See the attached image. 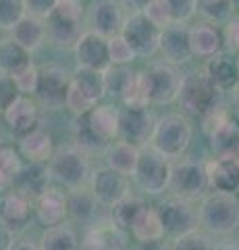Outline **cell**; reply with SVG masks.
Instances as JSON below:
<instances>
[{
    "label": "cell",
    "mask_w": 239,
    "mask_h": 250,
    "mask_svg": "<svg viewBox=\"0 0 239 250\" xmlns=\"http://www.w3.org/2000/svg\"><path fill=\"white\" fill-rule=\"evenodd\" d=\"M221 90H217L204 71H191L181 77V88L177 94V103L181 106V115L185 117H202L219 111Z\"/></svg>",
    "instance_id": "6da1fadb"
},
{
    "label": "cell",
    "mask_w": 239,
    "mask_h": 250,
    "mask_svg": "<svg viewBox=\"0 0 239 250\" xmlns=\"http://www.w3.org/2000/svg\"><path fill=\"white\" fill-rule=\"evenodd\" d=\"M200 225L214 236H229L239 228V200L233 194H206L198 208Z\"/></svg>",
    "instance_id": "7a4b0ae2"
},
{
    "label": "cell",
    "mask_w": 239,
    "mask_h": 250,
    "mask_svg": "<svg viewBox=\"0 0 239 250\" xmlns=\"http://www.w3.org/2000/svg\"><path fill=\"white\" fill-rule=\"evenodd\" d=\"M191 136H194V127L187 117L181 113H168L156 119L150 144L166 159H177L187 150Z\"/></svg>",
    "instance_id": "3957f363"
},
{
    "label": "cell",
    "mask_w": 239,
    "mask_h": 250,
    "mask_svg": "<svg viewBox=\"0 0 239 250\" xmlns=\"http://www.w3.org/2000/svg\"><path fill=\"white\" fill-rule=\"evenodd\" d=\"M48 167V175L52 182L58 186H65L69 190L79 186H88L92 177V167L88 154L77 150L75 146H63L58 150L52 152L50 161L46 163Z\"/></svg>",
    "instance_id": "277c9868"
},
{
    "label": "cell",
    "mask_w": 239,
    "mask_h": 250,
    "mask_svg": "<svg viewBox=\"0 0 239 250\" xmlns=\"http://www.w3.org/2000/svg\"><path fill=\"white\" fill-rule=\"evenodd\" d=\"M171 161L165 154H160L156 148L142 146L140 148V159H137V167L133 171V182L144 194L150 196H158L168 190V182H171Z\"/></svg>",
    "instance_id": "5b68a950"
},
{
    "label": "cell",
    "mask_w": 239,
    "mask_h": 250,
    "mask_svg": "<svg viewBox=\"0 0 239 250\" xmlns=\"http://www.w3.org/2000/svg\"><path fill=\"white\" fill-rule=\"evenodd\" d=\"M104 94V73L77 67V71L71 75L65 108H69L75 117L86 115L96 104H100Z\"/></svg>",
    "instance_id": "8992f818"
},
{
    "label": "cell",
    "mask_w": 239,
    "mask_h": 250,
    "mask_svg": "<svg viewBox=\"0 0 239 250\" xmlns=\"http://www.w3.org/2000/svg\"><path fill=\"white\" fill-rule=\"evenodd\" d=\"M168 190L173 196H179L185 200H198L206 196L208 190V173L206 163L200 161H179L171 169V182Z\"/></svg>",
    "instance_id": "52a82bcc"
},
{
    "label": "cell",
    "mask_w": 239,
    "mask_h": 250,
    "mask_svg": "<svg viewBox=\"0 0 239 250\" xmlns=\"http://www.w3.org/2000/svg\"><path fill=\"white\" fill-rule=\"evenodd\" d=\"M144 73L148 103L154 106H163L177 100V94L181 88V73L175 65L168 62H152Z\"/></svg>",
    "instance_id": "ba28073f"
},
{
    "label": "cell",
    "mask_w": 239,
    "mask_h": 250,
    "mask_svg": "<svg viewBox=\"0 0 239 250\" xmlns=\"http://www.w3.org/2000/svg\"><path fill=\"white\" fill-rule=\"evenodd\" d=\"M69 83H71V75L60 65H46L37 69V85L34 92L37 104L48 111L65 108Z\"/></svg>",
    "instance_id": "9c48e42d"
},
{
    "label": "cell",
    "mask_w": 239,
    "mask_h": 250,
    "mask_svg": "<svg viewBox=\"0 0 239 250\" xmlns=\"http://www.w3.org/2000/svg\"><path fill=\"white\" fill-rule=\"evenodd\" d=\"M158 215H160V221H163L165 236H171V238H179L189 231H196L200 225L198 208L194 207V202L179 196L165 198L158 207Z\"/></svg>",
    "instance_id": "30bf717a"
},
{
    "label": "cell",
    "mask_w": 239,
    "mask_h": 250,
    "mask_svg": "<svg viewBox=\"0 0 239 250\" xmlns=\"http://www.w3.org/2000/svg\"><path fill=\"white\" fill-rule=\"evenodd\" d=\"M156 119L148 106H125L119 113V140L131 146H148Z\"/></svg>",
    "instance_id": "8fae6325"
},
{
    "label": "cell",
    "mask_w": 239,
    "mask_h": 250,
    "mask_svg": "<svg viewBox=\"0 0 239 250\" xmlns=\"http://www.w3.org/2000/svg\"><path fill=\"white\" fill-rule=\"evenodd\" d=\"M121 36L129 42L137 57L148 59L152 54L158 52V42H160V29L144 17L142 11H133L125 17L123 23Z\"/></svg>",
    "instance_id": "7c38bea8"
},
{
    "label": "cell",
    "mask_w": 239,
    "mask_h": 250,
    "mask_svg": "<svg viewBox=\"0 0 239 250\" xmlns=\"http://www.w3.org/2000/svg\"><path fill=\"white\" fill-rule=\"evenodd\" d=\"M208 134H210V148L217 159H239V123L229 115L214 111L206 117Z\"/></svg>",
    "instance_id": "4fadbf2b"
},
{
    "label": "cell",
    "mask_w": 239,
    "mask_h": 250,
    "mask_svg": "<svg viewBox=\"0 0 239 250\" xmlns=\"http://www.w3.org/2000/svg\"><path fill=\"white\" fill-rule=\"evenodd\" d=\"M75 61L77 67L81 69H92V71L104 73L110 67V57H109V38L96 34V31L86 29L81 38L75 44Z\"/></svg>",
    "instance_id": "5bb4252c"
},
{
    "label": "cell",
    "mask_w": 239,
    "mask_h": 250,
    "mask_svg": "<svg viewBox=\"0 0 239 250\" xmlns=\"http://www.w3.org/2000/svg\"><path fill=\"white\" fill-rule=\"evenodd\" d=\"M125 11H123L121 0H94L88 9V25L90 31L112 38L121 34L123 23H125Z\"/></svg>",
    "instance_id": "9a60e30c"
},
{
    "label": "cell",
    "mask_w": 239,
    "mask_h": 250,
    "mask_svg": "<svg viewBox=\"0 0 239 250\" xmlns=\"http://www.w3.org/2000/svg\"><path fill=\"white\" fill-rule=\"evenodd\" d=\"M90 188L94 192L98 205L112 207L129 194V177L117 173L110 167H100L92 173Z\"/></svg>",
    "instance_id": "2e32d148"
},
{
    "label": "cell",
    "mask_w": 239,
    "mask_h": 250,
    "mask_svg": "<svg viewBox=\"0 0 239 250\" xmlns=\"http://www.w3.org/2000/svg\"><path fill=\"white\" fill-rule=\"evenodd\" d=\"M158 52L165 57L168 65H183L194 59L189 46V27L185 23H171L168 27L160 29Z\"/></svg>",
    "instance_id": "e0dca14e"
},
{
    "label": "cell",
    "mask_w": 239,
    "mask_h": 250,
    "mask_svg": "<svg viewBox=\"0 0 239 250\" xmlns=\"http://www.w3.org/2000/svg\"><path fill=\"white\" fill-rule=\"evenodd\" d=\"M81 19L83 17L52 11L48 15V19H46V36H48L52 46H56L60 50L75 48L77 40H79L81 34L86 31L81 27Z\"/></svg>",
    "instance_id": "ac0fdd59"
},
{
    "label": "cell",
    "mask_w": 239,
    "mask_h": 250,
    "mask_svg": "<svg viewBox=\"0 0 239 250\" xmlns=\"http://www.w3.org/2000/svg\"><path fill=\"white\" fill-rule=\"evenodd\" d=\"M2 117H4V123L9 125V129L17 138L29 134V131L36 127H40V111H37V104L29 96H23V94H19V96L4 108Z\"/></svg>",
    "instance_id": "d6986e66"
},
{
    "label": "cell",
    "mask_w": 239,
    "mask_h": 250,
    "mask_svg": "<svg viewBox=\"0 0 239 250\" xmlns=\"http://www.w3.org/2000/svg\"><path fill=\"white\" fill-rule=\"evenodd\" d=\"M81 250H127V233L112 221L92 223L81 240Z\"/></svg>",
    "instance_id": "ffe728a7"
},
{
    "label": "cell",
    "mask_w": 239,
    "mask_h": 250,
    "mask_svg": "<svg viewBox=\"0 0 239 250\" xmlns=\"http://www.w3.org/2000/svg\"><path fill=\"white\" fill-rule=\"evenodd\" d=\"M32 210H34V200L27 194L19 192L17 188L6 190V194L0 198V217L15 231H21L27 228L29 219H32Z\"/></svg>",
    "instance_id": "44dd1931"
},
{
    "label": "cell",
    "mask_w": 239,
    "mask_h": 250,
    "mask_svg": "<svg viewBox=\"0 0 239 250\" xmlns=\"http://www.w3.org/2000/svg\"><path fill=\"white\" fill-rule=\"evenodd\" d=\"M36 217L44 228H55L67 219V194L58 188H46V190L34 200Z\"/></svg>",
    "instance_id": "7402d4cb"
},
{
    "label": "cell",
    "mask_w": 239,
    "mask_h": 250,
    "mask_svg": "<svg viewBox=\"0 0 239 250\" xmlns=\"http://www.w3.org/2000/svg\"><path fill=\"white\" fill-rule=\"evenodd\" d=\"M208 188L212 192L235 194L239 192V159H214L206 163Z\"/></svg>",
    "instance_id": "603a6c76"
},
{
    "label": "cell",
    "mask_w": 239,
    "mask_h": 250,
    "mask_svg": "<svg viewBox=\"0 0 239 250\" xmlns=\"http://www.w3.org/2000/svg\"><path fill=\"white\" fill-rule=\"evenodd\" d=\"M189 46L194 57L200 59L217 57L225 48L222 31L214 23H198V25L189 27Z\"/></svg>",
    "instance_id": "cb8c5ba5"
},
{
    "label": "cell",
    "mask_w": 239,
    "mask_h": 250,
    "mask_svg": "<svg viewBox=\"0 0 239 250\" xmlns=\"http://www.w3.org/2000/svg\"><path fill=\"white\" fill-rule=\"evenodd\" d=\"M96 208H98V200L94 192H92L90 184L73 188L67 194V217H71V221L90 225L96 219Z\"/></svg>",
    "instance_id": "d4e9b609"
},
{
    "label": "cell",
    "mask_w": 239,
    "mask_h": 250,
    "mask_svg": "<svg viewBox=\"0 0 239 250\" xmlns=\"http://www.w3.org/2000/svg\"><path fill=\"white\" fill-rule=\"evenodd\" d=\"M19 152L23 159L29 163H48L52 152H55V144H52V136L48 129L40 127L32 129L29 134L19 138Z\"/></svg>",
    "instance_id": "484cf974"
},
{
    "label": "cell",
    "mask_w": 239,
    "mask_h": 250,
    "mask_svg": "<svg viewBox=\"0 0 239 250\" xmlns=\"http://www.w3.org/2000/svg\"><path fill=\"white\" fill-rule=\"evenodd\" d=\"M11 38L19 46H23L27 52H34L48 40V36H46V21L40 17H34V15H23L17 21V25L11 29Z\"/></svg>",
    "instance_id": "4316f807"
},
{
    "label": "cell",
    "mask_w": 239,
    "mask_h": 250,
    "mask_svg": "<svg viewBox=\"0 0 239 250\" xmlns=\"http://www.w3.org/2000/svg\"><path fill=\"white\" fill-rule=\"evenodd\" d=\"M71 138H73V146L77 150H81L83 154L94 156V154H102L109 150V142L102 140L88 121V115H79L73 119L71 125Z\"/></svg>",
    "instance_id": "83f0119b"
},
{
    "label": "cell",
    "mask_w": 239,
    "mask_h": 250,
    "mask_svg": "<svg viewBox=\"0 0 239 250\" xmlns=\"http://www.w3.org/2000/svg\"><path fill=\"white\" fill-rule=\"evenodd\" d=\"M48 182H50V175H48L46 163H29L27 167H21L19 175L13 182V188H17L19 192L27 194L32 200H36L48 188Z\"/></svg>",
    "instance_id": "f1b7e54d"
},
{
    "label": "cell",
    "mask_w": 239,
    "mask_h": 250,
    "mask_svg": "<svg viewBox=\"0 0 239 250\" xmlns=\"http://www.w3.org/2000/svg\"><path fill=\"white\" fill-rule=\"evenodd\" d=\"M204 73L206 77L210 80L217 90L221 92H229L233 90L235 85L239 83V75H237V67H235V61H231L225 54H217V57H210L204 67Z\"/></svg>",
    "instance_id": "f546056e"
},
{
    "label": "cell",
    "mask_w": 239,
    "mask_h": 250,
    "mask_svg": "<svg viewBox=\"0 0 239 250\" xmlns=\"http://www.w3.org/2000/svg\"><path fill=\"white\" fill-rule=\"evenodd\" d=\"M119 113H121V108H117L114 104H96L86 115H88L92 129L110 144L112 140L119 138Z\"/></svg>",
    "instance_id": "4dcf8cb0"
},
{
    "label": "cell",
    "mask_w": 239,
    "mask_h": 250,
    "mask_svg": "<svg viewBox=\"0 0 239 250\" xmlns=\"http://www.w3.org/2000/svg\"><path fill=\"white\" fill-rule=\"evenodd\" d=\"M146 207H148V205L144 202L142 196H135V194L129 192L125 198H121L117 205L110 207L112 208L110 210V221L117 225L121 231L129 233L131 228H133V223H135V219L140 217V213H142Z\"/></svg>",
    "instance_id": "1f68e13d"
},
{
    "label": "cell",
    "mask_w": 239,
    "mask_h": 250,
    "mask_svg": "<svg viewBox=\"0 0 239 250\" xmlns=\"http://www.w3.org/2000/svg\"><path fill=\"white\" fill-rule=\"evenodd\" d=\"M137 159H140V148L121 142V140L117 144L109 146V150H106V167H110L112 171L127 177L133 175L137 167Z\"/></svg>",
    "instance_id": "d6a6232c"
},
{
    "label": "cell",
    "mask_w": 239,
    "mask_h": 250,
    "mask_svg": "<svg viewBox=\"0 0 239 250\" xmlns=\"http://www.w3.org/2000/svg\"><path fill=\"white\" fill-rule=\"evenodd\" d=\"M40 250H81V242L71 225H55L46 228L40 238Z\"/></svg>",
    "instance_id": "836d02e7"
},
{
    "label": "cell",
    "mask_w": 239,
    "mask_h": 250,
    "mask_svg": "<svg viewBox=\"0 0 239 250\" xmlns=\"http://www.w3.org/2000/svg\"><path fill=\"white\" fill-rule=\"evenodd\" d=\"M29 65H32V52L19 46L13 38L0 40V71L13 77Z\"/></svg>",
    "instance_id": "e575fe53"
},
{
    "label": "cell",
    "mask_w": 239,
    "mask_h": 250,
    "mask_svg": "<svg viewBox=\"0 0 239 250\" xmlns=\"http://www.w3.org/2000/svg\"><path fill=\"white\" fill-rule=\"evenodd\" d=\"M131 236L137 242H152V240H163L165 238V229H163V221H160L158 208L154 207H146L140 217L135 219L133 228H131Z\"/></svg>",
    "instance_id": "d590c367"
},
{
    "label": "cell",
    "mask_w": 239,
    "mask_h": 250,
    "mask_svg": "<svg viewBox=\"0 0 239 250\" xmlns=\"http://www.w3.org/2000/svg\"><path fill=\"white\" fill-rule=\"evenodd\" d=\"M21 167V156L15 152V148H11L9 144L0 146V192L11 190Z\"/></svg>",
    "instance_id": "8d00e7d4"
},
{
    "label": "cell",
    "mask_w": 239,
    "mask_h": 250,
    "mask_svg": "<svg viewBox=\"0 0 239 250\" xmlns=\"http://www.w3.org/2000/svg\"><path fill=\"white\" fill-rule=\"evenodd\" d=\"M133 75L135 73L131 71V69H127V67H114V65H110L104 71V92L109 94V96H112V98L123 100V96H125L131 80H133Z\"/></svg>",
    "instance_id": "74e56055"
},
{
    "label": "cell",
    "mask_w": 239,
    "mask_h": 250,
    "mask_svg": "<svg viewBox=\"0 0 239 250\" xmlns=\"http://www.w3.org/2000/svg\"><path fill=\"white\" fill-rule=\"evenodd\" d=\"M198 11L204 15L208 23H227L233 17V4L231 0H198Z\"/></svg>",
    "instance_id": "f35d334b"
},
{
    "label": "cell",
    "mask_w": 239,
    "mask_h": 250,
    "mask_svg": "<svg viewBox=\"0 0 239 250\" xmlns=\"http://www.w3.org/2000/svg\"><path fill=\"white\" fill-rule=\"evenodd\" d=\"M109 57H110V65L127 67L137 59V54L133 52V48L129 46V42L121 34H117V36L109 38Z\"/></svg>",
    "instance_id": "ab89813d"
},
{
    "label": "cell",
    "mask_w": 239,
    "mask_h": 250,
    "mask_svg": "<svg viewBox=\"0 0 239 250\" xmlns=\"http://www.w3.org/2000/svg\"><path fill=\"white\" fill-rule=\"evenodd\" d=\"M144 17L148 19L152 25H156L158 29H165L173 23V15H171V9H168L166 0H148L144 4Z\"/></svg>",
    "instance_id": "60d3db41"
},
{
    "label": "cell",
    "mask_w": 239,
    "mask_h": 250,
    "mask_svg": "<svg viewBox=\"0 0 239 250\" xmlns=\"http://www.w3.org/2000/svg\"><path fill=\"white\" fill-rule=\"evenodd\" d=\"M171 250H214L210 238L202 231H189L185 236H179L173 240Z\"/></svg>",
    "instance_id": "b9f144b4"
},
{
    "label": "cell",
    "mask_w": 239,
    "mask_h": 250,
    "mask_svg": "<svg viewBox=\"0 0 239 250\" xmlns=\"http://www.w3.org/2000/svg\"><path fill=\"white\" fill-rule=\"evenodd\" d=\"M23 15V0H0V29L11 31Z\"/></svg>",
    "instance_id": "7bdbcfd3"
},
{
    "label": "cell",
    "mask_w": 239,
    "mask_h": 250,
    "mask_svg": "<svg viewBox=\"0 0 239 250\" xmlns=\"http://www.w3.org/2000/svg\"><path fill=\"white\" fill-rule=\"evenodd\" d=\"M173 23H187L198 13V0H166Z\"/></svg>",
    "instance_id": "ee69618b"
},
{
    "label": "cell",
    "mask_w": 239,
    "mask_h": 250,
    "mask_svg": "<svg viewBox=\"0 0 239 250\" xmlns=\"http://www.w3.org/2000/svg\"><path fill=\"white\" fill-rule=\"evenodd\" d=\"M13 82H15V85H17L19 94H23V96L34 94L36 85H37V67L32 62V65L25 67L23 71H19L17 75H13Z\"/></svg>",
    "instance_id": "f6af8a7d"
},
{
    "label": "cell",
    "mask_w": 239,
    "mask_h": 250,
    "mask_svg": "<svg viewBox=\"0 0 239 250\" xmlns=\"http://www.w3.org/2000/svg\"><path fill=\"white\" fill-rule=\"evenodd\" d=\"M17 96H19V90H17V85H15L13 77L0 71V113H2Z\"/></svg>",
    "instance_id": "bcb514c9"
},
{
    "label": "cell",
    "mask_w": 239,
    "mask_h": 250,
    "mask_svg": "<svg viewBox=\"0 0 239 250\" xmlns=\"http://www.w3.org/2000/svg\"><path fill=\"white\" fill-rule=\"evenodd\" d=\"M56 0H23V9H25V15H34V17L40 19H48V15L55 9Z\"/></svg>",
    "instance_id": "7dc6e473"
},
{
    "label": "cell",
    "mask_w": 239,
    "mask_h": 250,
    "mask_svg": "<svg viewBox=\"0 0 239 250\" xmlns=\"http://www.w3.org/2000/svg\"><path fill=\"white\" fill-rule=\"evenodd\" d=\"M222 40L229 50L239 52V15H233L225 23V31H222Z\"/></svg>",
    "instance_id": "c3c4849f"
},
{
    "label": "cell",
    "mask_w": 239,
    "mask_h": 250,
    "mask_svg": "<svg viewBox=\"0 0 239 250\" xmlns=\"http://www.w3.org/2000/svg\"><path fill=\"white\" fill-rule=\"evenodd\" d=\"M15 242H17V231L0 217V250H11Z\"/></svg>",
    "instance_id": "681fc988"
},
{
    "label": "cell",
    "mask_w": 239,
    "mask_h": 250,
    "mask_svg": "<svg viewBox=\"0 0 239 250\" xmlns=\"http://www.w3.org/2000/svg\"><path fill=\"white\" fill-rule=\"evenodd\" d=\"M133 250H171V246L163 240H152V242H137Z\"/></svg>",
    "instance_id": "f907efd6"
},
{
    "label": "cell",
    "mask_w": 239,
    "mask_h": 250,
    "mask_svg": "<svg viewBox=\"0 0 239 250\" xmlns=\"http://www.w3.org/2000/svg\"><path fill=\"white\" fill-rule=\"evenodd\" d=\"M11 250H40V246L34 244V242H29V240H17Z\"/></svg>",
    "instance_id": "816d5d0a"
},
{
    "label": "cell",
    "mask_w": 239,
    "mask_h": 250,
    "mask_svg": "<svg viewBox=\"0 0 239 250\" xmlns=\"http://www.w3.org/2000/svg\"><path fill=\"white\" fill-rule=\"evenodd\" d=\"M121 2H125V4L131 6L133 11H142V9H144V4L148 2V0H121Z\"/></svg>",
    "instance_id": "f5cc1de1"
},
{
    "label": "cell",
    "mask_w": 239,
    "mask_h": 250,
    "mask_svg": "<svg viewBox=\"0 0 239 250\" xmlns=\"http://www.w3.org/2000/svg\"><path fill=\"white\" fill-rule=\"evenodd\" d=\"M214 250H239V244H235V242H225V244L214 246Z\"/></svg>",
    "instance_id": "db71d44e"
},
{
    "label": "cell",
    "mask_w": 239,
    "mask_h": 250,
    "mask_svg": "<svg viewBox=\"0 0 239 250\" xmlns=\"http://www.w3.org/2000/svg\"><path fill=\"white\" fill-rule=\"evenodd\" d=\"M231 4H233V11H239V0H231Z\"/></svg>",
    "instance_id": "11a10c76"
},
{
    "label": "cell",
    "mask_w": 239,
    "mask_h": 250,
    "mask_svg": "<svg viewBox=\"0 0 239 250\" xmlns=\"http://www.w3.org/2000/svg\"><path fill=\"white\" fill-rule=\"evenodd\" d=\"M235 67H237V75H239V52H237V59H235Z\"/></svg>",
    "instance_id": "9f6ffc18"
},
{
    "label": "cell",
    "mask_w": 239,
    "mask_h": 250,
    "mask_svg": "<svg viewBox=\"0 0 239 250\" xmlns=\"http://www.w3.org/2000/svg\"><path fill=\"white\" fill-rule=\"evenodd\" d=\"M2 144H4V140H2V138H0V146H2Z\"/></svg>",
    "instance_id": "6f0895ef"
},
{
    "label": "cell",
    "mask_w": 239,
    "mask_h": 250,
    "mask_svg": "<svg viewBox=\"0 0 239 250\" xmlns=\"http://www.w3.org/2000/svg\"><path fill=\"white\" fill-rule=\"evenodd\" d=\"M235 88H237V94H239V83H237V85H235Z\"/></svg>",
    "instance_id": "680465c9"
}]
</instances>
